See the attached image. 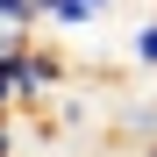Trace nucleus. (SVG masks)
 I'll list each match as a JSON object with an SVG mask.
<instances>
[{
	"mask_svg": "<svg viewBox=\"0 0 157 157\" xmlns=\"http://www.w3.org/2000/svg\"><path fill=\"white\" fill-rule=\"evenodd\" d=\"M64 71H71V64L57 57V50L29 36V43L14 50V107H43V100L64 86Z\"/></svg>",
	"mask_w": 157,
	"mask_h": 157,
	"instance_id": "nucleus-1",
	"label": "nucleus"
},
{
	"mask_svg": "<svg viewBox=\"0 0 157 157\" xmlns=\"http://www.w3.org/2000/svg\"><path fill=\"white\" fill-rule=\"evenodd\" d=\"M100 14H114V0H36L43 29H93Z\"/></svg>",
	"mask_w": 157,
	"mask_h": 157,
	"instance_id": "nucleus-2",
	"label": "nucleus"
},
{
	"mask_svg": "<svg viewBox=\"0 0 157 157\" xmlns=\"http://www.w3.org/2000/svg\"><path fill=\"white\" fill-rule=\"evenodd\" d=\"M128 50H136V64H143V71H157V21H136Z\"/></svg>",
	"mask_w": 157,
	"mask_h": 157,
	"instance_id": "nucleus-3",
	"label": "nucleus"
},
{
	"mask_svg": "<svg viewBox=\"0 0 157 157\" xmlns=\"http://www.w3.org/2000/svg\"><path fill=\"white\" fill-rule=\"evenodd\" d=\"M143 157H157V143H150V150H143Z\"/></svg>",
	"mask_w": 157,
	"mask_h": 157,
	"instance_id": "nucleus-4",
	"label": "nucleus"
}]
</instances>
